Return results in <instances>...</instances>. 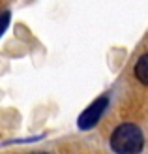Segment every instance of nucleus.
Masks as SVG:
<instances>
[{
  "label": "nucleus",
  "instance_id": "1",
  "mask_svg": "<svg viewBox=\"0 0 148 154\" xmlns=\"http://www.w3.org/2000/svg\"><path fill=\"white\" fill-rule=\"evenodd\" d=\"M111 147L116 154H139L144 147V135L135 124H122L111 135Z\"/></svg>",
  "mask_w": 148,
  "mask_h": 154
},
{
  "label": "nucleus",
  "instance_id": "2",
  "mask_svg": "<svg viewBox=\"0 0 148 154\" xmlns=\"http://www.w3.org/2000/svg\"><path fill=\"white\" fill-rule=\"evenodd\" d=\"M107 102H109V100H107L105 96H101V98H98L92 105H88V109L83 111V115L79 117V128H81V130H90V128H94L98 122H99L103 111H105Z\"/></svg>",
  "mask_w": 148,
  "mask_h": 154
},
{
  "label": "nucleus",
  "instance_id": "3",
  "mask_svg": "<svg viewBox=\"0 0 148 154\" xmlns=\"http://www.w3.org/2000/svg\"><path fill=\"white\" fill-rule=\"evenodd\" d=\"M135 75H137V79L141 81L143 85L148 87V53L137 60V64H135Z\"/></svg>",
  "mask_w": 148,
  "mask_h": 154
},
{
  "label": "nucleus",
  "instance_id": "4",
  "mask_svg": "<svg viewBox=\"0 0 148 154\" xmlns=\"http://www.w3.org/2000/svg\"><path fill=\"white\" fill-rule=\"evenodd\" d=\"M8 25H10V11H4L2 15H0V36L4 34V30L8 28Z\"/></svg>",
  "mask_w": 148,
  "mask_h": 154
},
{
  "label": "nucleus",
  "instance_id": "5",
  "mask_svg": "<svg viewBox=\"0 0 148 154\" xmlns=\"http://www.w3.org/2000/svg\"><path fill=\"white\" fill-rule=\"evenodd\" d=\"M34 154H47V152H34Z\"/></svg>",
  "mask_w": 148,
  "mask_h": 154
}]
</instances>
